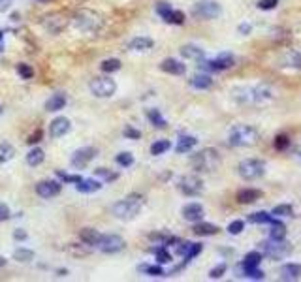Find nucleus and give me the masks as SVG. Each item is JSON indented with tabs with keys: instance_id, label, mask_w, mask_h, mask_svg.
<instances>
[{
	"instance_id": "25",
	"label": "nucleus",
	"mask_w": 301,
	"mask_h": 282,
	"mask_svg": "<svg viewBox=\"0 0 301 282\" xmlns=\"http://www.w3.org/2000/svg\"><path fill=\"white\" fill-rule=\"evenodd\" d=\"M192 231L196 235H200V237H207V235H215L218 228H216L215 224H209V222H194V228Z\"/></svg>"
},
{
	"instance_id": "34",
	"label": "nucleus",
	"mask_w": 301,
	"mask_h": 282,
	"mask_svg": "<svg viewBox=\"0 0 301 282\" xmlns=\"http://www.w3.org/2000/svg\"><path fill=\"white\" fill-rule=\"evenodd\" d=\"M147 117H149L150 125L154 126V128H166V126H168L166 119L160 115V111H158V109H149Z\"/></svg>"
},
{
	"instance_id": "60",
	"label": "nucleus",
	"mask_w": 301,
	"mask_h": 282,
	"mask_svg": "<svg viewBox=\"0 0 301 282\" xmlns=\"http://www.w3.org/2000/svg\"><path fill=\"white\" fill-rule=\"evenodd\" d=\"M239 32H243V34H248V32H250V25H247V23H245V25H241V27H239Z\"/></svg>"
},
{
	"instance_id": "49",
	"label": "nucleus",
	"mask_w": 301,
	"mask_h": 282,
	"mask_svg": "<svg viewBox=\"0 0 301 282\" xmlns=\"http://www.w3.org/2000/svg\"><path fill=\"white\" fill-rule=\"evenodd\" d=\"M170 25H183L184 23V13L183 11H179V10H173L172 13V17H170Z\"/></svg>"
},
{
	"instance_id": "46",
	"label": "nucleus",
	"mask_w": 301,
	"mask_h": 282,
	"mask_svg": "<svg viewBox=\"0 0 301 282\" xmlns=\"http://www.w3.org/2000/svg\"><path fill=\"white\" fill-rule=\"evenodd\" d=\"M17 73L21 75L23 79H32L34 77V70L29 66V64H25V63L17 64Z\"/></svg>"
},
{
	"instance_id": "19",
	"label": "nucleus",
	"mask_w": 301,
	"mask_h": 282,
	"mask_svg": "<svg viewBox=\"0 0 301 282\" xmlns=\"http://www.w3.org/2000/svg\"><path fill=\"white\" fill-rule=\"evenodd\" d=\"M279 279L288 282L301 279V265H298V263H286V265H282L279 271Z\"/></svg>"
},
{
	"instance_id": "4",
	"label": "nucleus",
	"mask_w": 301,
	"mask_h": 282,
	"mask_svg": "<svg viewBox=\"0 0 301 282\" xmlns=\"http://www.w3.org/2000/svg\"><path fill=\"white\" fill-rule=\"evenodd\" d=\"M190 166L200 173H211L220 166V155L216 149H204L190 158Z\"/></svg>"
},
{
	"instance_id": "32",
	"label": "nucleus",
	"mask_w": 301,
	"mask_h": 282,
	"mask_svg": "<svg viewBox=\"0 0 301 282\" xmlns=\"http://www.w3.org/2000/svg\"><path fill=\"white\" fill-rule=\"evenodd\" d=\"M269 224H271V230H269V237H271V239H284V237H286V228H284L280 222L271 220Z\"/></svg>"
},
{
	"instance_id": "51",
	"label": "nucleus",
	"mask_w": 301,
	"mask_h": 282,
	"mask_svg": "<svg viewBox=\"0 0 301 282\" xmlns=\"http://www.w3.org/2000/svg\"><path fill=\"white\" fill-rule=\"evenodd\" d=\"M122 136L130 137V139H140L141 132H140V130H136V128H132V126H126V128L122 130Z\"/></svg>"
},
{
	"instance_id": "54",
	"label": "nucleus",
	"mask_w": 301,
	"mask_h": 282,
	"mask_svg": "<svg viewBox=\"0 0 301 282\" xmlns=\"http://www.w3.org/2000/svg\"><path fill=\"white\" fill-rule=\"evenodd\" d=\"M288 145H290V139H288V136H277V139H275V147H277L279 151H284Z\"/></svg>"
},
{
	"instance_id": "22",
	"label": "nucleus",
	"mask_w": 301,
	"mask_h": 282,
	"mask_svg": "<svg viewBox=\"0 0 301 282\" xmlns=\"http://www.w3.org/2000/svg\"><path fill=\"white\" fill-rule=\"evenodd\" d=\"M181 55L188 61H196V63H202L205 59V51L198 45H183L181 47Z\"/></svg>"
},
{
	"instance_id": "24",
	"label": "nucleus",
	"mask_w": 301,
	"mask_h": 282,
	"mask_svg": "<svg viewBox=\"0 0 301 282\" xmlns=\"http://www.w3.org/2000/svg\"><path fill=\"white\" fill-rule=\"evenodd\" d=\"M75 188L79 190V192H83V194H92V192H96L102 188V181H96V179H81Z\"/></svg>"
},
{
	"instance_id": "39",
	"label": "nucleus",
	"mask_w": 301,
	"mask_h": 282,
	"mask_svg": "<svg viewBox=\"0 0 301 282\" xmlns=\"http://www.w3.org/2000/svg\"><path fill=\"white\" fill-rule=\"evenodd\" d=\"M141 273H145V275H150V277H162L164 275V269L160 267V263L158 265H149V263H145V265H140L138 267Z\"/></svg>"
},
{
	"instance_id": "47",
	"label": "nucleus",
	"mask_w": 301,
	"mask_h": 282,
	"mask_svg": "<svg viewBox=\"0 0 301 282\" xmlns=\"http://www.w3.org/2000/svg\"><path fill=\"white\" fill-rule=\"evenodd\" d=\"M243 275L248 279H254V281H262L264 279V271H260L258 267H252V269H243Z\"/></svg>"
},
{
	"instance_id": "8",
	"label": "nucleus",
	"mask_w": 301,
	"mask_h": 282,
	"mask_svg": "<svg viewBox=\"0 0 301 282\" xmlns=\"http://www.w3.org/2000/svg\"><path fill=\"white\" fill-rule=\"evenodd\" d=\"M237 171H239L241 179H245V181H256L266 173V164L262 160L250 158V160H243L237 167Z\"/></svg>"
},
{
	"instance_id": "45",
	"label": "nucleus",
	"mask_w": 301,
	"mask_h": 282,
	"mask_svg": "<svg viewBox=\"0 0 301 282\" xmlns=\"http://www.w3.org/2000/svg\"><path fill=\"white\" fill-rule=\"evenodd\" d=\"M115 162H117L119 166H122V167H130L132 164H134V157H132L130 153H120V155H117Z\"/></svg>"
},
{
	"instance_id": "59",
	"label": "nucleus",
	"mask_w": 301,
	"mask_h": 282,
	"mask_svg": "<svg viewBox=\"0 0 301 282\" xmlns=\"http://www.w3.org/2000/svg\"><path fill=\"white\" fill-rule=\"evenodd\" d=\"M4 49H6V43H4V32L0 31V55L4 53Z\"/></svg>"
},
{
	"instance_id": "61",
	"label": "nucleus",
	"mask_w": 301,
	"mask_h": 282,
	"mask_svg": "<svg viewBox=\"0 0 301 282\" xmlns=\"http://www.w3.org/2000/svg\"><path fill=\"white\" fill-rule=\"evenodd\" d=\"M4 265H6V258H2V256H0V267H4Z\"/></svg>"
},
{
	"instance_id": "14",
	"label": "nucleus",
	"mask_w": 301,
	"mask_h": 282,
	"mask_svg": "<svg viewBox=\"0 0 301 282\" xmlns=\"http://www.w3.org/2000/svg\"><path fill=\"white\" fill-rule=\"evenodd\" d=\"M42 25L47 32L59 34V32H62L68 27V19H66L62 13H51V15H45L43 17Z\"/></svg>"
},
{
	"instance_id": "40",
	"label": "nucleus",
	"mask_w": 301,
	"mask_h": 282,
	"mask_svg": "<svg viewBox=\"0 0 301 282\" xmlns=\"http://www.w3.org/2000/svg\"><path fill=\"white\" fill-rule=\"evenodd\" d=\"M94 175H96V177H100V181H106V183H109V181H115V179L119 177V173H115V171H109L108 167H98L96 171H94Z\"/></svg>"
},
{
	"instance_id": "20",
	"label": "nucleus",
	"mask_w": 301,
	"mask_h": 282,
	"mask_svg": "<svg viewBox=\"0 0 301 282\" xmlns=\"http://www.w3.org/2000/svg\"><path fill=\"white\" fill-rule=\"evenodd\" d=\"M280 66L292 68V70H301V51H286L280 57Z\"/></svg>"
},
{
	"instance_id": "7",
	"label": "nucleus",
	"mask_w": 301,
	"mask_h": 282,
	"mask_svg": "<svg viewBox=\"0 0 301 282\" xmlns=\"http://www.w3.org/2000/svg\"><path fill=\"white\" fill-rule=\"evenodd\" d=\"M258 251L262 252V256H268L271 260H280L286 254H290V245L284 243V239H271L262 241L258 245Z\"/></svg>"
},
{
	"instance_id": "31",
	"label": "nucleus",
	"mask_w": 301,
	"mask_h": 282,
	"mask_svg": "<svg viewBox=\"0 0 301 282\" xmlns=\"http://www.w3.org/2000/svg\"><path fill=\"white\" fill-rule=\"evenodd\" d=\"M43 160H45V155H43V151L40 149V147L32 149V151L27 155V164H29V166H32V167L40 166Z\"/></svg>"
},
{
	"instance_id": "9",
	"label": "nucleus",
	"mask_w": 301,
	"mask_h": 282,
	"mask_svg": "<svg viewBox=\"0 0 301 282\" xmlns=\"http://www.w3.org/2000/svg\"><path fill=\"white\" fill-rule=\"evenodd\" d=\"M89 89L90 93L94 94L96 98H111L115 91H117V85L111 77H94L90 83H89Z\"/></svg>"
},
{
	"instance_id": "11",
	"label": "nucleus",
	"mask_w": 301,
	"mask_h": 282,
	"mask_svg": "<svg viewBox=\"0 0 301 282\" xmlns=\"http://www.w3.org/2000/svg\"><path fill=\"white\" fill-rule=\"evenodd\" d=\"M236 64V59L232 53H220L216 59L213 61H202V68L207 70V72H220V70H228Z\"/></svg>"
},
{
	"instance_id": "6",
	"label": "nucleus",
	"mask_w": 301,
	"mask_h": 282,
	"mask_svg": "<svg viewBox=\"0 0 301 282\" xmlns=\"http://www.w3.org/2000/svg\"><path fill=\"white\" fill-rule=\"evenodd\" d=\"M190 13H192V17L200 19V21H211L222 13V8L215 0H198L190 8Z\"/></svg>"
},
{
	"instance_id": "3",
	"label": "nucleus",
	"mask_w": 301,
	"mask_h": 282,
	"mask_svg": "<svg viewBox=\"0 0 301 282\" xmlns=\"http://www.w3.org/2000/svg\"><path fill=\"white\" fill-rule=\"evenodd\" d=\"M143 203H145V198H143L141 194H130V196H126L124 199L117 201V203L113 205L111 213H113V217L119 220H132L140 215Z\"/></svg>"
},
{
	"instance_id": "29",
	"label": "nucleus",
	"mask_w": 301,
	"mask_h": 282,
	"mask_svg": "<svg viewBox=\"0 0 301 282\" xmlns=\"http://www.w3.org/2000/svg\"><path fill=\"white\" fill-rule=\"evenodd\" d=\"M194 89H198V91H205V89H209L211 85H213V79H211V75H207V73H198V75H194L192 81H190Z\"/></svg>"
},
{
	"instance_id": "57",
	"label": "nucleus",
	"mask_w": 301,
	"mask_h": 282,
	"mask_svg": "<svg viewBox=\"0 0 301 282\" xmlns=\"http://www.w3.org/2000/svg\"><path fill=\"white\" fill-rule=\"evenodd\" d=\"M13 237H15L17 241H25V239H27V231H25V230H15Z\"/></svg>"
},
{
	"instance_id": "36",
	"label": "nucleus",
	"mask_w": 301,
	"mask_h": 282,
	"mask_svg": "<svg viewBox=\"0 0 301 282\" xmlns=\"http://www.w3.org/2000/svg\"><path fill=\"white\" fill-rule=\"evenodd\" d=\"M13 157H15V149L8 143H0V164L10 162Z\"/></svg>"
},
{
	"instance_id": "17",
	"label": "nucleus",
	"mask_w": 301,
	"mask_h": 282,
	"mask_svg": "<svg viewBox=\"0 0 301 282\" xmlns=\"http://www.w3.org/2000/svg\"><path fill=\"white\" fill-rule=\"evenodd\" d=\"M205 211L204 207L200 205V203H188V205H184L183 207V219L186 222H200V220L204 219Z\"/></svg>"
},
{
	"instance_id": "13",
	"label": "nucleus",
	"mask_w": 301,
	"mask_h": 282,
	"mask_svg": "<svg viewBox=\"0 0 301 282\" xmlns=\"http://www.w3.org/2000/svg\"><path fill=\"white\" fill-rule=\"evenodd\" d=\"M96 149L94 147H81V149H77L74 155H72V166L77 167V169H83L85 166L90 164V160L96 157Z\"/></svg>"
},
{
	"instance_id": "5",
	"label": "nucleus",
	"mask_w": 301,
	"mask_h": 282,
	"mask_svg": "<svg viewBox=\"0 0 301 282\" xmlns=\"http://www.w3.org/2000/svg\"><path fill=\"white\" fill-rule=\"evenodd\" d=\"M256 141H258V132L252 126L239 125L232 128V132H230V145L232 147H250Z\"/></svg>"
},
{
	"instance_id": "35",
	"label": "nucleus",
	"mask_w": 301,
	"mask_h": 282,
	"mask_svg": "<svg viewBox=\"0 0 301 282\" xmlns=\"http://www.w3.org/2000/svg\"><path fill=\"white\" fill-rule=\"evenodd\" d=\"M13 260L21 261V263H29V261L34 260V252L30 251V249L21 247V249H17V251L13 252Z\"/></svg>"
},
{
	"instance_id": "30",
	"label": "nucleus",
	"mask_w": 301,
	"mask_h": 282,
	"mask_svg": "<svg viewBox=\"0 0 301 282\" xmlns=\"http://www.w3.org/2000/svg\"><path fill=\"white\" fill-rule=\"evenodd\" d=\"M260 261H262V252L252 251L245 256V260L241 263V269H252V267H258Z\"/></svg>"
},
{
	"instance_id": "28",
	"label": "nucleus",
	"mask_w": 301,
	"mask_h": 282,
	"mask_svg": "<svg viewBox=\"0 0 301 282\" xmlns=\"http://www.w3.org/2000/svg\"><path fill=\"white\" fill-rule=\"evenodd\" d=\"M198 143V139L192 136H183L179 137V141H177V145H175V151L179 153V155H184V153H190L194 147Z\"/></svg>"
},
{
	"instance_id": "53",
	"label": "nucleus",
	"mask_w": 301,
	"mask_h": 282,
	"mask_svg": "<svg viewBox=\"0 0 301 282\" xmlns=\"http://www.w3.org/2000/svg\"><path fill=\"white\" fill-rule=\"evenodd\" d=\"M277 4H279V0H260L258 8L260 10H273V8H277Z\"/></svg>"
},
{
	"instance_id": "56",
	"label": "nucleus",
	"mask_w": 301,
	"mask_h": 282,
	"mask_svg": "<svg viewBox=\"0 0 301 282\" xmlns=\"http://www.w3.org/2000/svg\"><path fill=\"white\" fill-rule=\"evenodd\" d=\"M10 207L6 205V203H0V222H4V220L10 219Z\"/></svg>"
},
{
	"instance_id": "41",
	"label": "nucleus",
	"mask_w": 301,
	"mask_h": 282,
	"mask_svg": "<svg viewBox=\"0 0 301 282\" xmlns=\"http://www.w3.org/2000/svg\"><path fill=\"white\" fill-rule=\"evenodd\" d=\"M100 68H102V72H106V73L117 72L119 68H120V61H119V59H106L104 63L100 64Z\"/></svg>"
},
{
	"instance_id": "15",
	"label": "nucleus",
	"mask_w": 301,
	"mask_h": 282,
	"mask_svg": "<svg viewBox=\"0 0 301 282\" xmlns=\"http://www.w3.org/2000/svg\"><path fill=\"white\" fill-rule=\"evenodd\" d=\"M60 190H62V185L59 181H42L36 185V194L45 199L55 198L57 194H60Z\"/></svg>"
},
{
	"instance_id": "2",
	"label": "nucleus",
	"mask_w": 301,
	"mask_h": 282,
	"mask_svg": "<svg viewBox=\"0 0 301 282\" xmlns=\"http://www.w3.org/2000/svg\"><path fill=\"white\" fill-rule=\"evenodd\" d=\"M72 27L83 34H96L104 27V17L94 10L81 8L72 15Z\"/></svg>"
},
{
	"instance_id": "62",
	"label": "nucleus",
	"mask_w": 301,
	"mask_h": 282,
	"mask_svg": "<svg viewBox=\"0 0 301 282\" xmlns=\"http://www.w3.org/2000/svg\"><path fill=\"white\" fill-rule=\"evenodd\" d=\"M0 113H2V107H0Z\"/></svg>"
},
{
	"instance_id": "42",
	"label": "nucleus",
	"mask_w": 301,
	"mask_h": 282,
	"mask_svg": "<svg viewBox=\"0 0 301 282\" xmlns=\"http://www.w3.org/2000/svg\"><path fill=\"white\" fill-rule=\"evenodd\" d=\"M271 215H273V217H292V215H294V209H292V205L282 203V205H277L275 209L271 211Z\"/></svg>"
},
{
	"instance_id": "33",
	"label": "nucleus",
	"mask_w": 301,
	"mask_h": 282,
	"mask_svg": "<svg viewBox=\"0 0 301 282\" xmlns=\"http://www.w3.org/2000/svg\"><path fill=\"white\" fill-rule=\"evenodd\" d=\"M170 147H172V143H170L168 139H158V141H154V143L150 145V155H152V157H160V155H164Z\"/></svg>"
},
{
	"instance_id": "38",
	"label": "nucleus",
	"mask_w": 301,
	"mask_h": 282,
	"mask_svg": "<svg viewBox=\"0 0 301 282\" xmlns=\"http://www.w3.org/2000/svg\"><path fill=\"white\" fill-rule=\"evenodd\" d=\"M156 13L160 15L164 21L168 23L170 21V17H172V13H173V8L168 4V2H158V4H156Z\"/></svg>"
},
{
	"instance_id": "43",
	"label": "nucleus",
	"mask_w": 301,
	"mask_h": 282,
	"mask_svg": "<svg viewBox=\"0 0 301 282\" xmlns=\"http://www.w3.org/2000/svg\"><path fill=\"white\" fill-rule=\"evenodd\" d=\"M200 252H202V245H200V243H190L188 249H186V252H184V260L190 261L192 258H196Z\"/></svg>"
},
{
	"instance_id": "21",
	"label": "nucleus",
	"mask_w": 301,
	"mask_h": 282,
	"mask_svg": "<svg viewBox=\"0 0 301 282\" xmlns=\"http://www.w3.org/2000/svg\"><path fill=\"white\" fill-rule=\"evenodd\" d=\"M160 70L166 73H172V75H183L186 72V66L181 61H175V59H166L162 61Z\"/></svg>"
},
{
	"instance_id": "37",
	"label": "nucleus",
	"mask_w": 301,
	"mask_h": 282,
	"mask_svg": "<svg viewBox=\"0 0 301 282\" xmlns=\"http://www.w3.org/2000/svg\"><path fill=\"white\" fill-rule=\"evenodd\" d=\"M273 220L271 215H268L266 211H258V213H252L250 217H248V222H252V224H269Z\"/></svg>"
},
{
	"instance_id": "27",
	"label": "nucleus",
	"mask_w": 301,
	"mask_h": 282,
	"mask_svg": "<svg viewBox=\"0 0 301 282\" xmlns=\"http://www.w3.org/2000/svg\"><path fill=\"white\" fill-rule=\"evenodd\" d=\"M66 105V96L64 94H53L47 102H45V111H60V109H64Z\"/></svg>"
},
{
	"instance_id": "52",
	"label": "nucleus",
	"mask_w": 301,
	"mask_h": 282,
	"mask_svg": "<svg viewBox=\"0 0 301 282\" xmlns=\"http://www.w3.org/2000/svg\"><path fill=\"white\" fill-rule=\"evenodd\" d=\"M57 175L60 177V181H64V183H74V185H77V183L83 179L81 175H68V173H62V171H59Z\"/></svg>"
},
{
	"instance_id": "26",
	"label": "nucleus",
	"mask_w": 301,
	"mask_h": 282,
	"mask_svg": "<svg viewBox=\"0 0 301 282\" xmlns=\"http://www.w3.org/2000/svg\"><path fill=\"white\" fill-rule=\"evenodd\" d=\"M262 198V192L256 188H245V190H239L237 192V201L239 203H252L256 199Z\"/></svg>"
},
{
	"instance_id": "16",
	"label": "nucleus",
	"mask_w": 301,
	"mask_h": 282,
	"mask_svg": "<svg viewBox=\"0 0 301 282\" xmlns=\"http://www.w3.org/2000/svg\"><path fill=\"white\" fill-rule=\"evenodd\" d=\"M70 126H72L70 119H66V117H57L53 123H51V126H49V132H51V136L59 139V137L66 136V134L70 132Z\"/></svg>"
},
{
	"instance_id": "23",
	"label": "nucleus",
	"mask_w": 301,
	"mask_h": 282,
	"mask_svg": "<svg viewBox=\"0 0 301 282\" xmlns=\"http://www.w3.org/2000/svg\"><path fill=\"white\" fill-rule=\"evenodd\" d=\"M100 237H102V233L94 228H81V231H79V239L83 241V245H89V247H96Z\"/></svg>"
},
{
	"instance_id": "18",
	"label": "nucleus",
	"mask_w": 301,
	"mask_h": 282,
	"mask_svg": "<svg viewBox=\"0 0 301 282\" xmlns=\"http://www.w3.org/2000/svg\"><path fill=\"white\" fill-rule=\"evenodd\" d=\"M152 45H154L152 38H149V36H138V38L130 40L126 47L134 53H145V51H149V49H152Z\"/></svg>"
},
{
	"instance_id": "44",
	"label": "nucleus",
	"mask_w": 301,
	"mask_h": 282,
	"mask_svg": "<svg viewBox=\"0 0 301 282\" xmlns=\"http://www.w3.org/2000/svg\"><path fill=\"white\" fill-rule=\"evenodd\" d=\"M154 254H156V261H158V263H170V261H172V254L166 251V247L154 249Z\"/></svg>"
},
{
	"instance_id": "48",
	"label": "nucleus",
	"mask_w": 301,
	"mask_h": 282,
	"mask_svg": "<svg viewBox=\"0 0 301 282\" xmlns=\"http://www.w3.org/2000/svg\"><path fill=\"white\" fill-rule=\"evenodd\" d=\"M243 228H245V222H243V220H234V222L228 226V231H230L232 235H237V233L243 231Z\"/></svg>"
},
{
	"instance_id": "50",
	"label": "nucleus",
	"mask_w": 301,
	"mask_h": 282,
	"mask_svg": "<svg viewBox=\"0 0 301 282\" xmlns=\"http://www.w3.org/2000/svg\"><path fill=\"white\" fill-rule=\"evenodd\" d=\"M226 269H228L226 263H220V265H216V267H213V269L209 271V277H211V279H220V277L226 273Z\"/></svg>"
},
{
	"instance_id": "10",
	"label": "nucleus",
	"mask_w": 301,
	"mask_h": 282,
	"mask_svg": "<svg viewBox=\"0 0 301 282\" xmlns=\"http://www.w3.org/2000/svg\"><path fill=\"white\" fill-rule=\"evenodd\" d=\"M124 247H126L124 239L120 235H113V233L102 235L96 245V249H100V252H106V254H117V252L124 251Z\"/></svg>"
},
{
	"instance_id": "58",
	"label": "nucleus",
	"mask_w": 301,
	"mask_h": 282,
	"mask_svg": "<svg viewBox=\"0 0 301 282\" xmlns=\"http://www.w3.org/2000/svg\"><path fill=\"white\" fill-rule=\"evenodd\" d=\"M11 0H0V11H6L10 8Z\"/></svg>"
},
{
	"instance_id": "12",
	"label": "nucleus",
	"mask_w": 301,
	"mask_h": 282,
	"mask_svg": "<svg viewBox=\"0 0 301 282\" xmlns=\"http://www.w3.org/2000/svg\"><path fill=\"white\" fill-rule=\"evenodd\" d=\"M179 190L183 192L184 196H200L204 192V181L196 175H184V177L179 179Z\"/></svg>"
},
{
	"instance_id": "1",
	"label": "nucleus",
	"mask_w": 301,
	"mask_h": 282,
	"mask_svg": "<svg viewBox=\"0 0 301 282\" xmlns=\"http://www.w3.org/2000/svg\"><path fill=\"white\" fill-rule=\"evenodd\" d=\"M234 100L237 104H268L275 100V89L269 85L237 87L234 89Z\"/></svg>"
},
{
	"instance_id": "55",
	"label": "nucleus",
	"mask_w": 301,
	"mask_h": 282,
	"mask_svg": "<svg viewBox=\"0 0 301 282\" xmlns=\"http://www.w3.org/2000/svg\"><path fill=\"white\" fill-rule=\"evenodd\" d=\"M42 139V130L38 128V130H34L32 134L29 136V139H27V143H30V145H34V143H38Z\"/></svg>"
}]
</instances>
